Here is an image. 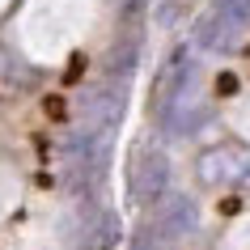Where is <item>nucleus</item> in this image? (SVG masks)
<instances>
[{"mask_svg": "<svg viewBox=\"0 0 250 250\" xmlns=\"http://www.w3.org/2000/svg\"><path fill=\"white\" fill-rule=\"evenodd\" d=\"M166 178H170L166 157H161V153H145V157H140V166H136L132 187H136V195H140V199H157L161 191H166Z\"/></svg>", "mask_w": 250, "mask_h": 250, "instance_id": "nucleus-1", "label": "nucleus"}, {"mask_svg": "<svg viewBox=\"0 0 250 250\" xmlns=\"http://www.w3.org/2000/svg\"><path fill=\"white\" fill-rule=\"evenodd\" d=\"M191 225H195V208H191V199H183V195L166 199V208H161V233H166V237H183Z\"/></svg>", "mask_w": 250, "mask_h": 250, "instance_id": "nucleus-2", "label": "nucleus"}, {"mask_svg": "<svg viewBox=\"0 0 250 250\" xmlns=\"http://www.w3.org/2000/svg\"><path fill=\"white\" fill-rule=\"evenodd\" d=\"M132 250H148V242H145V237H136V246Z\"/></svg>", "mask_w": 250, "mask_h": 250, "instance_id": "nucleus-3", "label": "nucleus"}]
</instances>
